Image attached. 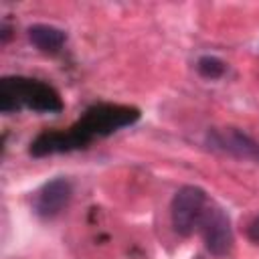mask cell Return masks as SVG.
Segmentation results:
<instances>
[{
  "instance_id": "cell-6",
  "label": "cell",
  "mask_w": 259,
  "mask_h": 259,
  "mask_svg": "<svg viewBox=\"0 0 259 259\" xmlns=\"http://www.w3.org/2000/svg\"><path fill=\"white\" fill-rule=\"evenodd\" d=\"M73 198V184L65 176H57L47 180L32 194V210L38 219L51 221L59 217Z\"/></svg>"
},
{
  "instance_id": "cell-3",
  "label": "cell",
  "mask_w": 259,
  "mask_h": 259,
  "mask_svg": "<svg viewBox=\"0 0 259 259\" xmlns=\"http://www.w3.org/2000/svg\"><path fill=\"white\" fill-rule=\"evenodd\" d=\"M208 204V194L200 186L186 184L178 188L170 202V221L172 229L180 237H188L196 231L198 221Z\"/></svg>"
},
{
  "instance_id": "cell-1",
  "label": "cell",
  "mask_w": 259,
  "mask_h": 259,
  "mask_svg": "<svg viewBox=\"0 0 259 259\" xmlns=\"http://www.w3.org/2000/svg\"><path fill=\"white\" fill-rule=\"evenodd\" d=\"M30 109L36 113H61L65 103L59 91L32 77L6 75L0 79V111L16 113L20 109Z\"/></svg>"
},
{
  "instance_id": "cell-10",
  "label": "cell",
  "mask_w": 259,
  "mask_h": 259,
  "mask_svg": "<svg viewBox=\"0 0 259 259\" xmlns=\"http://www.w3.org/2000/svg\"><path fill=\"white\" fill-rule=\"evenodd\" d=\"M247 237H249L253 243H259V214L249 223V227H247Z\"/></svg>"
},
{
  "instance_id": "cell-2",
  "label": "cell",
  "mask_w": 259,
  "mask_h": 259,
  "mask_svg": "<svg viewBox=\"0 0 259 259\" xmlns=\"http://www.w3.org/2000/svg\"><path fill=\"white\" fill-rule=\"evenodd\" d=\"M140 109L134 105L95 103L87 107L71 127L87 146H91V142L97 138H107L127 125H134L140 119Z\"/></svg>"
},
{
  "instance_id": "cell-8",
  "label": "cell",
  "mask_w": 259,
  "mask_h": 259,
  "mask_svg": "<svg viewBox=\"0 0 259 259\" xmlns=\"http://www.w3.org/2000/svg\"><path fill=\"white\" fill-rule=\"evenodd\" d=\"M26 36L40 53L49 55L59 53L67 40V32L53 24H32L26 28Z\"/></svg>"
},
{
  "instance_id": "cell-5",
  "label": "cell",
  "mask_w": 259,
  "mask_h": 259,
  "mask_svg": "<svg viewBox=\"0 0 259 259\" xmlns=\"http://www.w3.org/2000/svg\"><path fill=\"white\" fill-rule=\"evenodd\" d=\"M204 144L212 152L259 164V142L239 127H210L204 136Z\"/></svg>"
},
{
  "instance_id": "cell-9",
  "label": "cell",
  "mask_w": 259,
  "mask_h": 259,
  "mask_svg": "<svg viewBox=\"0 0 259 259\" xmlns=\"http://www.w3.org/2000/svg\"><path fill=\"white\" fill-rule=\"evenodd\" d=\"M196 71L200 77L204 79H219L225 75L227 71V63L214 55H202L198 61H196Z\"/></svg>"
},
{
  "instance_id": "cell-11",
  "label": "cell",
  "mask_w": 259,
  "mask_h": 259,
  "mask_svg": "<svg viewBox=\"0 0 259 259\" xmlns=\"http://www.w3.org/2000/svg\"><path fill=\"white\" fill-rule=\"evenodd\" d=\"M8 38H10V28H8L6 24H2V26H0V40L6 42Z\"/></svg>"
},
{
  "instance_id": "cell-7",
  "label": "cell",
  "mask_w": 259,
  "mask_h": 259,
  "mask_svg": "<svg viewBox=\"0 0 259 259\" xmlns=\"http://www.w3.org/2000/svg\"><path fill=\"white\" fill-rule=\"evenodd\" d=\"M85 142L75 134L73 127L67 130H45L40 132L28 146V154L34 158H45L53 154H69L77 150H85Z\"/></svg>"
},
{
  "instance_id": "cell-4",
  "label": "cell",
  "mask_w": 259,
  "mask_h": 259,
  "mask_svg": "<svg viewBox=\"0 0 259 259\" xmlns=\"http://www.w3.org/2000/svg\"><path fill=\"white\" fill-rule=\"evenodd\" d=\"M196 231L200 233L206 251L214 257H227L235 247L231 219H229L227 210L219 204H212V202L206 204Z\"/></svg>"
}]
</instances>
